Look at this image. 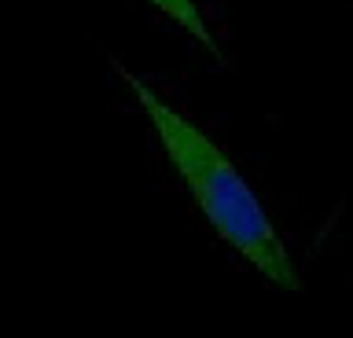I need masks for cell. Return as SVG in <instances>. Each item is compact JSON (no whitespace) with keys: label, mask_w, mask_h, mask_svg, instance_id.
<instances>
[{"label":"cell","mask_w":353,"mask_h":338,"mask_svg":"<svg viewBox=\"0 0 353 338\" xmlns=\"http://www.w3.org/2000/svg\"><path fill=\"white\" fill-rule=\"evenodd\" d=\"M114 70L129 85L140 111L148 114L173 173L181 177L192 202L199 206V213L206 217V224L214 228V235L228 250H236L265 283H272L280 291L302 287V276H298L280 232L265 213L258 191L250 188L247 177L236 169V162L228 158V151L206 129H199L192 118H184L176 107L165 103L154 89H148L137 74H129L118 59H114Z\"/></svg>","instance_id":"1"},{"label":"cell","mask_w":353,"mask_h":338,"mask_svg":"<svg viewBox=\"0 0 353 338\" xmlns=\"http://www.w3.org/2000/svg\"><path fill=\"white\" fill-rule=\"evenodd\" d=\"M151 4L159 8V12L170 19L176 30H184V34L192 37L195 45H203L210 56L221 59V52H217V45H214V34H210V26H206V15H203V8H199L195 0H151Z\"/></svg>","instance_id":"2"}]
</instances>
